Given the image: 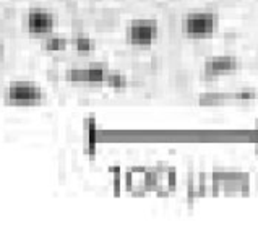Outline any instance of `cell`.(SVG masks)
I'll use <instances>...</instances> for the list:
<instances>
[{"mask_svg": "<svg viewBox=\"0 0 258 237\" xmlns=\"http://www.w3.org/2000/svg\"><path fill=\"white\" fill-rule=\"evenodd\" d=\"M219 25L218 13L210 10L190 12L182 20V31L190 39H205L216 33Z\"/></svg>", "mask_w": 258, "mask_h": 237, "instance_id": "obj_1", "label": "cell"}, {"mask_svg": "<svg viewBox=\"0 0 258 237\" xmlns=\"http://www.w3.org/2000/svg\"><path fill=\"white\" fill-rule=\"evenodd\" d=\"M47 94L38 85L31 81H13V83L5 90L4 101L9 106H21V107H31L39 106L46 102Z\"/></svg>", "mask_w": 258, "mask_h": 237, "instance_id": "obj_2", "label": "cell"}, {"mask_svg": "<svg viewBox=\"0 0 258 237\" xmlns=\"http://www.w3.org/2000/svg\"><path fill=\"white\" fill-rule=\"evenodd\" d=\"M159 26L154 20L143 18L128 23L125 29V41L135 47H150L158 39Z\"/></svg>", "mask_w": 258, "mask_h": 237, "instance_id": "obj_3", "label": "cell"}, {"mask_svg": "<svg viewBox=\"0 0 258 237\" xmlns=\"http://www.w3.org/2000/svg\"><path fill=\"white\" fill-rule=\"evenodd\" d=\"M109 70L107 64L96 62L90 64L82 69H70L67 72V80L73 85H88V86H99L104 83L106 73Z\"/></svg>", "mask_w": 258, "mask_h": 237, "instance_id": "obj_4", "label": "cell"}, {"mask_svg": "<svg viewBox=\"0 0 258 237\" xmlns=\"http://www.w3.org/2000/svg\"><path fill=\"white\" fill-rule=\"evenodd\" d=\"M55 25H57L55 15L46 9H33L28 13L26 26H28V31L33 36L52 34Z\"/></svg>", "mask_w": 258, "mask_h": 237, "instance_id": "obj_5", "label": "cell"}, {"mask_svg": "<svg viewBox=\"0 0 258 237\" xmlns=\"http://www.w3.org/2000/svg\"><path fill=\"white\" fill-rule=\"evenodd\" d=\"M242 62L239 57L235 55H218L211 57L205 62L203 65V73L208 78H218V77H226L240 70Z\"/></svg>", "mask_w": 258, "mask_h": 237, "instance_id": "obj_6", "label": "cell"}, {"mask_svg": "<svg viewBox=\"0 0 258 237\" xmlns=\"http://www.w3.org/2000/svg\"><path fill=\"white\" fill-rule=\"evenodd\" d=\"M70 42H72V46L75 47L77 52H80V54H91L96 49V42L86 34H77Z\"/></svg>", "mask_w": 258, "mask_h": 237, "instance_id": "obj_7", "label": "cell"}, {"mask_svg": "<svg viewBox=\"0 0 258 237\" xmlns=\"http://www.w3.org/2000/svg\"><path fill=\"white\" fill-rule=\"evenodd\" d=\"M104 83L109 88L115 90V91H122V90H125V88L128 86V78L125 77L123 73H120V72H110V70H107Z\"/></svg>", "mask_w": 258, "mask_h": 237, "instance_id": "obj_8", "label": "cell"}, {"mask_svg": "<svg viewBox=\"0 0 258 237\" xmlns=\"http://www.w3.org/2000/svg\"><path fill=\"white\" fill-rule=\"evenodd\" d=\"M69 46V41L63 38V36H49V38L44 41L42 47L47 52H63Z\"/></svg>", "mask_w": 258, "mask_h": 237, "instance_id": "obj_9", "label": "cell"}]
</instances>
